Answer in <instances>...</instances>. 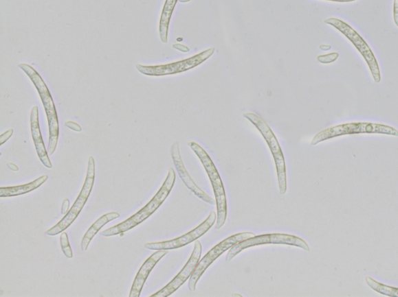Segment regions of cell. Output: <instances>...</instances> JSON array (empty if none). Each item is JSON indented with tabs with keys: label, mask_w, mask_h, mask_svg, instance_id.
<instances>
[{
	"label": "cell",
	"mask_w": 398,
	"mask_h": 297,
	"mask_svg": "<svg viewBox=\"0 0 398 297\" xmlns=\"http://www.w3.org/2000/svg\"><path fill=\"white\" fill-rule=\"evenodd\" d=\"M175 180V171L173 169L170 168L168 175L167 178H166L163 186L144 208H142L140 211L127 219L126 221L102 231L100 235L107 237L115 235L122 237L127 231L132 230L136 227V226L146 221L154 212L157 211L158 208L163 204L165 200L168 198L172 189L174 187Z\"/></svg>",
	"instance_id": "1"
},
{
	"label": "cell",
	"mask_w": 398,
	"mask_h": 297,
	"mask_svg": "<svg viewBox=\"0 0 398 297\" xmlns=\"http://www.w3.org/2000/svg\"><path fill=\"white\" fill-rule=\"evenodd\" d=\"M19 68L25 73L30 80L34 83L40 95L41 101H43L49 128V141L47 152H49V156H52L56 150L59 135L58 119L54 101L52 99L49 88H47L45 82L36 70L32 67L31 65L25 63L20 64Z\"/></svg>",
	"instance_id": "2"
},
{
	"label": "cell",
	"mask_w": 398,
	"mask_h": 297,
	"mask_svg": "<svg viewBox=\"0 0 398 297\" xmlns=\"http://www.w3.org/2000/svg\"><path fill=\"white\" fill-rule=\"evenodd\" d=\"M188 146L199 157L201 164L204 166L208 176L212 183L214 194L217 207V219L216 230L221 229L227 222L228 218V200L227 195L222 182L221 176L217 169L215 164L212 161L209 154L195 142H189Z\"/></svg>",
	"instance_id": "3"
},
{
	"label": "cell",
	"mask_w": 398,
	"mask_h": 297,
	"mask_svg": "<svg viewBox=\"0 0 398 297\" xmlns=\"http://www.w3.org/2000/svg\"><path fill=\"white\" fill-rule=\"evenodd\" d=\"M357 134H378L398 136V130L390 126L382 123H347L327 128L314 136L312 145H317L320 142L344 135Z\"/></svg>",
	"instance_id": "4"
},
{
	"label": "cell",
	"mask_w": 398,
	"mask_h": 297,
	"mask_svg": "<svg viewBox=\"0 0 398 297\" xmlns=\"http://www.w3.org/2000/svg\"><path fill=\"white\" fill-rule=\"evenodd\" d=\"M243 116L257 128L268 144L276 163L279 190H280V193L284 195L287 190L286 163H285L282 148L279 145L276 135L260 116L254 114V112H247Z\"/></svg>",
	"instance_id": "5"
},
{
	"label": "cell",
	"mask_w": 398,
	"mask_h": 297,
	"mask_svg": "<svg viewBox=\"0 0 398 297\" xmlns=\"http://www.w3.org/2000/svg\"><path fill=\"white\" fill-rule=\"evenodd\" d=\"M95 180V161L94 158L91 156L89 158L87 174L84 187L81 190L78 198L74 202L72 207L70 208L67 215L61 219L54 227L47 230L45 235L47 236H56L62 234L64 230H67L72 224L77 217L79 216L82 208L85 207L89 197L91 193Z\"/></svg>",
	"instance_id": "6"
},
{
	"label": "cell",
	"mask_w": 398,
	"mask_h": 297,
	"mask_svg": "<svg viewBox=\"0 0 398 297\" xmlns=\"http://www.w3.org/2000/svg\"><path fill=\"white\" fill-rule=\"evenodd\" d=\"M327 25L334 27L338 32L344 35L356 47L362 57L364 58L368 67H369L373 78L376 83H379L382 81V73H380L379 67L377 61L375 56L371 49L369 45L362 38L357 32L346 22H344L338 19H329L324 21Z\"/></svg>",
	"instance_id": "7"
},
{
	"label": "cell",
	"mask_w": 398,
	"mask_h": 297,
	"mask_svg": "<svg viewBox=\"0 0 398 297\" xmlns=\"http://www.w3.org/2000/svg\"><path fill=\"white\" fill-rule=\"evenodd\" d=\"M269 243L298 247L307 252H310L311 250L310 247H309L308 243L305 240L294 235L286 234L255 235L252 239L241 241L232 247L228 253L227 261H230L246 248L261 245H269Z\"/></svg>",
	"instance_id": "8"
},
{
	"label": "cell",
	"mask_w": 398,
	"mask_h": 297,
	"mask_svg": "<svg viewBox=\"0 0 398 297\" xmlns=\"http://www.w3.org/2000/svg\"><path fill=\"white\" fill-rule=\"evenodd\" d=\"M214 52H215V49L211 47V49L185 59V60L167 64L153 65V67H146V65L138 64H136V69L140 73L148 76H164L181 73L199 67V64L206 62L207 59L211 58Z\"/></svg>",
	"instance_id": "9"
},
{
	"label": "cell",
	"mask_w": 398,
	"mask_h": 297,
	"mask_svg": "<svg viewBox=\"0 0 398 297\" xmlns=\"http://www.w3.org/2000/svg\"><path fill=\"white\" fill-rule=\"evenodd\" d=\"M254 236L255 235L252 233L236 234L228 237L227 239L223 240L221 243H219L217 246L213 247L211 250L199 261L197 266H196L192 276L190 277L189 279V289L191 290L192 292H194L201 276L203 275V273L209 268L214 261L217 260L225 252L229 250V249L236 245V243L252 239V237Z\"/></svg>",
	"instance_id": "10"
},
{
	"label": "cell",
	"mask_w": 398,
	"mask_h": 297,
	"mask_svg": "<svg viewBox=\"0 0 398 297\" xmlns=\"http://www.w3.org/2000/svg\"><path fill=\"white\" fill-rule=\"evenodd\" d=\"M217 219V213L215 211H212L209 217L206 218L203 223H201L199 227L190 231V233L170 241L147 243L145 245V248L148 249V250L154 251H168L182 248L188 245V243H191L192 242L198 240L200 237L203 236L210 230L214 224L216 223Z\"/></svg>",
	"instance_id": "11"
},
{
	"label": "cell",
	"mask_w": 398,
	"mask_h": 297,
	"mask_svg": "<svg viewBox=\"0 0 398 297\" xmlns=\"http://www.w3.org/2000/svg\"><path fill=\"white\" fill-rule=\"evenodd\" d=\"M201 252H203V246H201L200 241L196 240L191 257H190L181 271L178 273L174 279H172V281L167 286L158 291L155 294L152 295L151 297H168L176 292L192 276L196 266L199 263Z\"/></svg>",
	"instance_id": "12"
},
{
	"label": "cell",
	"mask_w": 398,
	"mask_h": 297,
	"mask_svg": "<svg viewBox=\"0 0 398 297\" xmlns=\"http://www.w3.org/2000/svg\"><path fill=\"white\" fill-rule=\"evenodd\" d=\"M170 154L175 168L177 171V174L179 175L182 182L185 184L187 188L191 190L192 193L196 195V197L199 198L201 200L204 201L205 203L210 205L217 204L216 200L212 199L210 195L206 193L203 189L196 185L192 178L190 176L186 166L184 165L182 161L179 150V144H178V142H175V143L172 145Z\"/></svg>",
	"instance_id": "13"
},
{
	"label": "cell",
	"mask_w": 398,
	"mask_h": 297,
	"mask_svg": "<svg viewBox=\"0 0 398 297\" xmlns=\"http://www.w3.org/2000/svg\"><path fill=\"white\" fill-rule=\"evenodd\" d=\"M168 253V250H158L146 259L134 279L129 297L140 296L142 288H144L146 279L150 276L151 271L159 263V261L163 259Z\"/></svg>",
	"instance_id": "14"
},
{
	"label": "cell",
	"mask_w": 398,
	"mask_h": 297,
	"mask_svg": "<svg viewBox=\"0 0 398 297\" xmlns=\"http://www.w3.org/2000/svg\"><path fill=\"white\" fill-rule=\"evenodd\" d=\"M31 130L35 150H36L38 158L41 160V163H43L47 169H52V164L49 156V154L47 152L43 135H41V133L38 108L37 106H34L32 110Z\"/></svg>",
	"instance_id": "15"
},
{
	"label": "cell",
	"mask_w": 398,
	"mask_h": 297,
	"mask_svg": "<svg viewBox=\"0 0 398 297\" xmlns=\"http://www.w3.org/2000/svg\"><path fill=\"white\" fill-rule=\"evenodd\" d=\"M47 179H49V176L44 175L32 182L25 184V185L1 187L0 188V198L16 197V195H21L32 192L34 189H36L43 185Z\"/></svg>",
	"instance_id": "16"
},
{
	"label": "cell",
	"mask_w": 398,
	"mask_h": 297,
	"mask_svg": "<svg viewBox=\"0 0 398 297\" xmlns=\"http://www.w3.org/2000/svg\"><path fill=\"white\" fill-rule=\"evenodd\" d=\"M120 217V213L117 212H111L106 213L102 217H100L96 222H95L89 230H87L81 242V248L82 251H87L93 239L94 236L96 235L100 229H102L104 225Z\"/></svg>",
	"instance_id": "17"
},
{
	"label": "cell",
	"mask_w": 398,
	"mask_h": 297,
	"mask_svg": "<svg viewBox=\"0 0 398 297\" xmlns=\"http://www.w3.org/2000/svg\"><path fill=\"white\" fill-rule=\"evenodd\" d=\"M178 0H166L159 21V37L164 44L168 43V32L171 16Z\"/></svg>",
	"instance_id": "18"
},
{
	"label": "cell",
	"mask_w": 398,
	"mask_h": 297,
	"mask_svg": "<svg viewBox=\"0 0 398 297\" xmlns=\"http://www.w3.org/2000/svg\"><path fill=\"white\" fill-rule=\"evenodd\" d=\"M366 282L368 286L378 294L388 296L398 297V288L397 287L379 283L370 276L366 278Z\"/></svg>",
	"instance_id": "19"
},
{
	"label": "cell",
	"mask_w": 398,
	"mask_h": 297,
	"mask_svg": "<svg viewBox=\"0 0 398 297\" xmlns=\"http://www.w3.org/2000/svg\"><path fill=\"white\" fill-rule=\"evenodd\" d=\"M60 243L63 252L65 255V257L68 259H72L74 257V253L72 248H71L69 237L67 233H63L60 236Z\"/></svg>",
	"instance_id": "20"
},
{
	"label": "cell",
	"mask_w": 398,
	"mask_h": 297,
	"mask_svg": "<svg viewBox=\"0 0 398 297\" xmlns=\"http://www.w3.org/2000/svg\"><path fill=\"white\" fill-rule=\"evenodd\" d=\"M340 55L338 53H331V54L325 56H320L318 57V61L322 64H330L337 60Z\"/></svg>",
	"instance_id": "21"
},
{
	"label": "cell",
	"mask_w": 398,
	"mask_h": 297,
	"mask_svg": "<svg viewBox=\"0 0 398 297\" xmlns=\"http://www.w3.org/2000/svg\"><path fill=\"white\" fill-rule=\"evenodd\" d=\"M14 134V130L10 129L8 130L7 132H5L1 136H0V145H3L5 141H8L10 138L11 136Z\"/></svg>",
	"instance_id": "22"
},
{
	"label": "cell",
	"mask_w": 398,
	"mask_h": 297,
	"mask_svg": "<svg viewBox=\"0 0 398 297\" xmlns=\"http://www.w3.org/2000/svg\"><path fill=\"white\" fill-rule=\"evenodd\" d=\"M65 126H67L68 128L74 130V132H82V128L79 126L78 123H76L75 122L73 121H68L67 123H65Z\"/></svg>",
	"instance_id": "23"
},
{
	"label": "cell",
	"mask_w": 398,
	"mask_h": 297,
	"mask_svg": "<svg viewBox=\"0 0 398 297\" xmlns=\"http://www.w3.org/2000/svg\"><path fill=\"white\" fill-rule=\"evenodd\" d=\"M70 202L69 199H65L62 206V215H67L69 209Z\"/></svg>",
	"instance_id": "24"
},
{
	"label": "cell",
	"mask_w": 398,
	"mask_h": 297,
	"mask_svg": "<svg viewBox=\"0 0 398 297\" xmlns=\"http://www.w3.org/2000/svg\"><path fill=\"white\" fill-rule=\"evenodd\" d=\"M173 47L175 49L184 52V53H187L190 51V49H188V47L186 45H183L181 44H175L173 45Z\"/></svg>",
	"instance_id": "25"
},
{
	"label": "cell",
	"mask_w": 398,
	"mask_h": 297,
	"mask_svg": "<svg viewBox=\"0 0 398 297\" xmlns=\"http://www.w3.org/2000/svg\"><path fill=\"white\" fill-rule=\"evenodd\" d=\"M394 20L396 26L398 27V0L394 2Z\"/></svg>",
	"instance_id": "26"
},
{
	"label": "cell",
	"mask_w": 398,
	"mask_h": 297,
	"mask_svg": "<svg viewBox=\"0 0 398 297\" xmlns=\"http://www.w3.org/2000/svg\"><path fill=\"white\" fill-rule=\"evenodd\" d=\"M327 1L338 2V3H351L357 1V0H327Z\"/></svg>",
	"instance_id": "27"
},
{
	"label": "cell",
	"mask_w": 398,
	"mask_h": 297,
	"mask_svg": "<svg viewBox=\"0 0 398 297\" xmlns=\"http://www.w3.org/2000/svg\"><path fill=\"white\" fill-rule=\"evenodd\" d=\"M8 168L14 171H17L19 170V168L15 164L13 163H8Z\"/></svg>",
	"instance_id": "28"
},
{
	"label": "cell",
	"mask_w": 398,
	"mask_h": 297,
	"mask_svg": "<svg viewBox=\"0 0 398 297\" xmlns=\"http://www.w3.org/2000/svg\"><path fill=\"white\" fill-rule=\"evenodd\" d=\"M320 49H322L324 51H328L331 49L330 45H328V46L322 45V46H320Z\"/></svg>",
	"instance_id": "29"
},
{
	"label": "cell",
	"mask_w": 398,
	"mask_h": 297,
	"mask_svg": "<svg viewBox=\"0 0 398 297\" xmlns=\"http://www.w3.org/2000/svg\"><path fill=\"white\" fill-rule=\"evenodd\" d=\"M180 3H188L191 1V0H178Z\"/></svg>",
	"instance_id": "30"
},
{
	"label": "cell",
	"mask_w": 398,
	"mask_h": 297,
	"mask_svg": "<svg viewBox=\"0 0 398 297\" xmlns=\"http://www.w3.org/2000/svg\"><path fill=\"white\" fill-rule=\"evenodd\" d=\"M234 296H241V295H234Z\"/></svg>",
	"instance_id": "31"
}]
</instances>
